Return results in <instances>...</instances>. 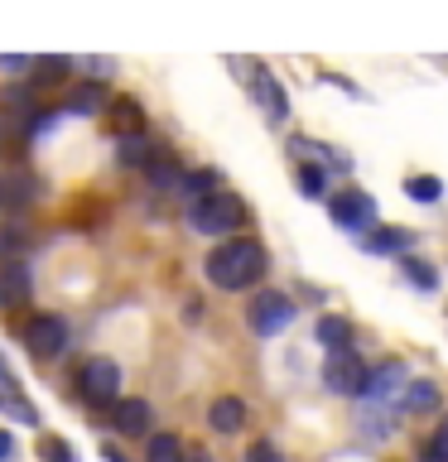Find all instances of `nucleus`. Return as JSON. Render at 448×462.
<instances>
[{"label": "nucleus", "mask_w": 448, "mask_h": 462, "mask_svg": "<svg viewBox=\"0 0 448 462\" xmlns=\"http://www.w3.org/2000/svg\"><path fill=\"white\" fill-rule=\"evenodd\" d=\"M29 294H34V274H29V265L24 260H5L0 265V303H24Z\"/></svg>", "instance_id": "12"}, {"label": "nucleus", "mask_w": 448, "mask_h": 462, "mask_svg": "<svg viewBox=\"0 0 448 462\" xmlns=\"http://www.w3.org/2000/svg\"><path fill=\"white\" fill-rule=\"evenodd\" d=\"M34 198H39V179H24V173L5 179V208H29Z\"/></svg>", "instance_id": "25"}, {"label": "nucleus", "mask_w": 448, "mask_h": 462, "mask_svg": "<svg viewBox=\"0 0 448 462\" xmlns=\"http://www.w3.org/2000/svg\"><path fill=\"white\" fill-rule=\"evenodd\" d=\"M5 106H10V116H20V111L34 116V82H10L5 87Z\"/></svg>", "instance_id": "26"}, {"label": "nucleus", "mask_w": 448, "mask_h": 462, "mask_svg": "<svg viewBox=\"0 0 448 462\" xmlns=\"http://www.w3.org/2000/svg\"><path fill=\"white\" fill-rule=\"evenodd\" d=\"M357 245L367 255H410V245H415V231H405V226H371V231H361Z\"/></svg>", "instance_id": "11"}, {"label": "nucleus", "mask_w": 448, "mask_h": 462, "mask_svg": "<svg viewBox=\"0 0 448 462\" xmlns=\"http://www.w3.org/2000/svg\"><path fill=\"white\" fill-rule=\"evenodd\" d=\"M419 462H448V414H443V424L434 429V439H425V448H419Z\"/></svg>", "instance_id": "27"}, {"label": "nucleus", "mask_w": 448, "mask_h": 462, "mask_svg": "<svg viewBox=\"0 0 448 462\" xmlns=\"http://www.w3.org/2000/svg\"><path fill=\"white\" fill-rule=\"evenodd\" d=\"M101 457H107V462H130L126 453H116V448H101Z\"/></svg>", "instance_id": "37"}, {"label": "nucleus", "mask_w": 448, "mask_h": 462, "mask_svg": "<svg viewBox=\"0 0 448 462\" xmlns=\"http://www.w3.org/2000/svg\"><path fill=\"white\" fill-rule=\"evenodd\" d=\"M0 68H5V72H34V58H24V53H0Z\"/></svg>", "instance_id": "33"}, {"label": "nucleus", "mask_w": 448, "mask_h": 462, "mask_svg": "<svg viewBox=\"0 0 448 462\" xmlns=\"http://www.w3.org/2000/svg\"><path fill=\"white\" fill-rule=\"evenodd\" d=\"M107 424L121 433V439H140V433H150L154 410H150V400H140V395H121L107 410Z\"/></svg>", "instance_id": "9"}, {"label": "nucleus", "mask_w": 448, "mask_h": 462, "mask_svg": "<svg viewBox=\"0 0 448 462\" xmlns=\"http://www.w3.org/2000/svg\"><path fill=\"white\" fill-rule=\"evenodd\" d=\"M405 385H410V366L390 356V361H381V366H371V371H367V390H361V400H371V404L400 400V395H405Z\"/></svg>", "instance_id": "8"}, {"label": "nucleus", "mask_w": 448, "mask_h": 462, "mask_svg": "<svg viewBox=\"0 0 448 462\" xmlns=\"http://www.w3.org/2000/svg\"><path fill=\"white\" fill-rule=\"evenodd\" d=\"M101 106H107V87H101V78L68 87V97H63L68 116H101Z\"/></svg>", "instance_id": "14"}, {"label": "nucleus", "mask_w": 448, "mask_h": 462, "mask_svg": "<svg viewBox=\"0 0 448 462\" xmlns=\"http://www.w3.org/2000/svg\"><path fill=\"white\" fill-rule=\"evenodd\" d=\"M24 245H29V231H24L20 222H10V226H0V255H5V260H14V255H20V251H24Z\"/></svg>", "instance_id": "29"}, {"label": "nucleus", "mask_w": 448, "mask_h": 462, "mask_svg": "<svg viewBox=\"0 0 448 462\" xmlns=\"http://www.w3.org/2000/svg\"><path fill=\"white\" fill-rule=\"evenodd\" d=\"M400 270H405V280H410L415 289H425V294H434V289H439V274H434L429 260H419V255H400Z\"/></svg>", "instance_id": "23"}, {"label": "nucleus", "mask_w": 448, "mask_h": 462, "mask_svg": "<svg viewBox=\"0 0 448 462\" xmlns=\"http://www.w3.org/2000/svg\"><path fill=\"white\" fill-rule=\"evenodd\" d=\"M299 318V303L280 294V289H260L251 299V309H246V328L256 332V337H275V332H285L289 323Z\"/></svg>", "instance_id": "4"}, {"label": "nucleus", "mask_w": 448, "mask_h": 462, "mask_svg": "<svg viewBox=\"0 0 448 462\" xmlns=\"http://www.w3.org/2000/svg\"><path fill=\"white\" fill-rule=\"evenodd\" d=\"M251 97L260 101V106H266V116H270L275 125H285V121H289V97H285L280 78H275L266 63H256V68H251Z\"/></svg>", "instance_id": "10"}, {"label": "nucleus", "mask_w": 448, "mask_h": 462, "mask_svg": "<svg viewBox=\"0 0 448 462\" xmlns=\"http://www.w3.org/2000/svg\"><path fill=\"white\" fill-rule=\"evenodd\" d=\"M0 208H5V179H0Z\"/></svg>", "instance_id": "40"}, {"label": "nucleus", "mask_w": 448, "mask_h": 462, "mask_svg": "<svg viewBox=\"0 0 448 462\" xmlns=\"http://www.w3.org/2000/svg\"><path fill=\"white\" fill-rule=\"evenodd\" d=\"M68 68H72V58H63V53H49V58H34V87H49V82H63L68 78Z\"/></svg>", "instance_id": "24"}, {"label": "nucleus", "mask_w": 448, "mask_h": 462, "mask_svg": "<svg viewBox=\"0 0 448 462\" xmlns=\"http://www.w3.org/2000/svg\"><path fill=\"white\" fill-rule=\"evenodd\" d=\"M217 188H222V179H217V169H188L183 183H179V198L188 202V208H198L202 198H212Z\"/></svg>", "instance_id": "18"}, {"label": "nucleus", "mask_w": 448, "mask_h": 462, "mask_svg": "<svg viewBox=\"0 0 448 462\" xmlns=\"http://www.w3.org/2000/svg\"><path fill=\"white\" fill-rule=\"evenodd\" d=\"M299 188L303 198H328V173L318 164H299Z\"/></svg>", "instance_id": "28"}, {"label": "nucleus", "mask_w": 448, "mask_h": 462, "mask_svg": "<svg viewBox=\"0 0 448 462\" xmlns=\"http://www.w3.org/2000/svg\"><path fill=\"white\" fill-rule=\"evenodd\" d=\"M39 457H43V462H78L72 443H63V439H43V443H39Z\"/></svg>", "instance_id": "30"}, {"label": "nucleus", "mask_w": 448, "mask_h": 462, "mask_svg": "<svg viewBox=\"0 0 448 462\" xmlns=\"http://www.w3.org/2000/svg\"><path fill=\"white\" fill-rule=\"evenodd\" d=\"M78 395L92 404V410H101V404H111L121 400V366H116L111 356H87L82 366H78Z\"/></svg>", "instance_id": "3"}, {"label": "nucleus", "mask_w": 448, "mask_h": 462, "mask_svg": "<svg viewBox=\"0 0 448 462\" xmlns=\"http://www.w3.org/2000/svg\"><path fill=\"white\" fill-rule=\"evenodd\" d=\"M150 144H145V135H121V140H116V164H121V169H145V164H150Z\"/></svg>", "instance_id": "21"}, {"label": "nucleus", "mask_w": 448, "mask_h": 462, "mask_svg": "<svg viewBox=\"0 0 448 462\" xmlns=\"http://www.w3.org/2000/svg\"><path fill=\"white\" fill-rule=\"evenodd\" d=\"M439 404H443V390L434 381H410V385H405V395H400L405 414H434Z\"/></svg>", "instance_id": "16"}, {"label": "nucleus", "mask_w": 448, "mask_h": 462, "mask_svg": "<svg viewBox=\"0 0 448 462\" xmlns=\"http://www.w3.org/2000/svg\"><path fill=\"white\" fill-rule=\"evenodd\" d=\"M87 68H92V72H116L111 58H87Z\"/></svg>", "instance_id": "36"}, {"label": "nucleus", "mask_w": 448, "mask_h": 462, "mask_svg": "<svg viewBox=\"0 0 448 462\" xmlns=\"http://www.w3.org/2000/svg\"><path fill=\"white\" fill-rule=\"evenodd\" d=\"M208 429H212V433H241V429H246V400L217 395V400L208 404Z\"/></svg>", "instance_id": "13"}, {"label": "nucleus", "mask_w": 448, "mask_h": 462, "mask_svg": "<svg viewBox=\"0 0 448 462\" xmlns=\"http://www.w3.org/2000/svg\"><path fill=\"white\" fill-rule=\"evenodd\" d=\"M145 462H188L183 457V439H179V433H150V443H145Z\"/></svg>", "instance_id": "20"}, {"label": "nucleus", "mask_w": 448, "mask_h": 462, "mask_svg": "<svg viewBox=\"0 0 448 462\" xmlns=\"http://www.w3.org/2000/svg\"><path fill=\"white\" fill-rule=\"evenodd\" d=\"M266 265H270V255L256 236H231V241H217L208 251L202 274H208L217 289H227V294H241V289H251L260 274H266Z\"/></svg>", "instance_id": "1"}, {"label": "nucleus", "mask_w": 448, "mask_h": 462, "mask_svg": "<svg viewBox=\"0 0 448 462\" xmlns=\"http://www.w3.org/2000/svg\"><path fill=\"white\" fill-rule=\"evenodd\" d=\"M20 337H24L29 352L43 356V361L68 352V323H63L58 313H34V318H29V323L20 328Z\"/></svg>", "instance_id": "7"}, {"label": "nucleus", "mask_w": 448, "mask_h": 462, "mask_svg": "<svg viewBox=\"0 0 448 462\" xmlns=\"http://www.w3.org/2000/svg\"><path fill=\"white\" fill-rule=\"evenodd\" d=\"M405 198L434 208V202L443 198V179H434V173H410V179H405Z\"/></svg>", "instance_id": "22"}, {"label": "nucleus", "mask_w": 448, "mask_h": 462, "mask_svg": "<svg viewBox=\"0 0 448 462\" xmlns=\"http://www.w3.org/2000/svg\"><path fill=\"white\" fill-rule=\"evenodd\" d=\"M0 390H10V366H5V356H0Z\"/></svg>", "instance_id": "38"}, {"label": "nucleus", "mask_w": 448, "mask_h": 462, "mask_svg": "<svg viewBox=\"0 0 448 462\" xmlns=\"http://www.w3.org/2000/svg\"><path fill=\"white\" fill-rule=\"evenodd\" d=\"M246 462H285V453H280L275 443H266V439H260V443H251V448H246Z\"/></svg>", "instance_id": "31"}, {"label": "nucleus", "mask_w": 448, "mask_h": 462, "mask_svg": "<svg viewBox=\"0 0 448 462\" xmlns=\"http://www.w3.org/2000/svg\"><path fill=\"white\" fill-rule=\"evenodd\" d=\"M145 179H150V188H159V193H179V183H183V164H179V154H169V150H154V159L145 164Z\"/></svg>", "instance_id": "15"}, {"label": "nucleus", "mask_w": 448, "mask_h": 462, "mask_svg": "<svg viewBox=\"0 0 448 462\" xmlns=\"http://www.w3.org/2000/svg\"><path fill=\"white\" fill-rule=\"evenodd\" d=\"M107 111H111L116 140H121V135H140V130H145V106H140L135 97H116V101H111Z\"/></svg>", "instance_id": "17"}, {"label": "nucleus", "mask_w": 448, "mask_h": 462, "mask_svg": "<svg viewBox=\"0 0 448 462\" xmlns=\"http://www.w3.org/2000/svg\"><path fill=\"white\" fill-rule=\"evenodd\" d=\"M5 410H10L14 419H24V424H39V410H34L29 400H20V395H10V400H5Z\"/></svg>", "instance_id": "32"}, {"label": "nucleus", "mask_w": 448, "mask_h": 462, "mask_svg": "<svg viewBox=\"0 0 448 462\" xmlns=\"http://www.w3.org/2000/svg\"><path fill=\"white\" fill-rule=\"evenodd\" d=\"M10 457H14V439H10L5 429H0V462H10Z\"/></svg>", "instance_id": "35"}, {"label": "nucleus", "mask_w": 448, "mask_h": 462, "mask_svg": "<svg viewBox=\"0 0 448 462\" xmlns=\"http://www.w3.org/2000/svg\"><path fill=\"white\" fill-rule=\"evenodd\" d=\"M328 217H332V226L361 236V231H371V222H376V198L361 193V188H342V193L328 198Z\"/></svg>", "instance_id": "6"}, {"label": "nucleus", "mask_w": 448, "mask_h": 462, "mask_svg": "<svg viewBox=\"0 0 448 462\" xmlns=\"http://www.w3.org/2000/svg\"><path fill=\"white\" fill-rule=\"evenodd\" d=\"M188 226H193L198 236L231 241V231L246 226V202L231 193V188H217L212 198H202L198 208H188Z\"/></svg>", "instance_id": "2"}, {"label": "nucleus", "mask_w": 448, "mask_h": 462, "mask_svg": "<svg viewBox=\"0 0 448 462\" xmlns=\"http://www.w3.org/2000/svg\"><path fill=\"white\" fill-rule=\"evenodd\" d=\"M188 462H212V457H208V453H193V457H188Z\"/></svg>", "instance_id": "39"}, {"label": "nucleus", "mask_w": 448, "mask_h": 462, "mask_svg": "<svg viewBox=\"0 0 448 462\" xmlns=\"http://www.w3.org/2000/svg\"><path fill=\"white\" fill-rule=\"evenodd\" d=\"M313 332H318V342H323L328 352H347V346H352V323H347L342 313H323Z\"/></svg>", "instance_id": "19"}, {"label": "nucleus", "mask_w": 448, "mask_h": 462, "mask_svg": "<svg viewBox=\"0 0 448 462\" xmlns=\"http://www.w3.org/2000/svg\"><path fill=\"white\" fill-rule=\"evenodd\" d=\"M318 381H323L328 395H342V400H352L367 390V361H361L352 346L347 352H328L323 356V371H318Z\"/></svg>", "instance_id": "5"}, {"label": "nucleus", "mask_w": 448, "mask_h": 462, "mask_svg": "<svg viewBox=\"0 0 448 462\" xmlns=\"http://www.w3.org/2000/svg\"><path fill=\"white\" fill-rule=\"evenodd\" d=\"M323 82H332V87H342L347 97H361V87H352V82L342 78V72H323Z\"/></svg>", "instance_id": "34"}]
</instances>
